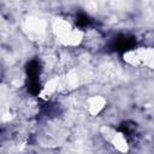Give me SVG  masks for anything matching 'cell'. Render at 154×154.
I'll return each instance as SVG.
<instances>
[{
	"instance_id": "cell-2",
	"label": "cell",
	"mask_w": 154,
	"mask_h": 154,
	"mask_svg": "<svg viewBox=\"0 0 154 154\" xmlns=\"http://www.w3.org/2000/svg\"><path fill=\"white\" fill-rule=\"evenodd\" d=\"M40 71H41V67H40L38 61L31 60L26 64V73L29 78H38Z\"/></svg>"
},
{
	"instance_id": "cell-1",
	"label": "cell",
	"mask_w": 154,
	"mask_h": 154,
	"mask_svg": "<svg viewBox=\"0 0 154 154\" xmlns=\"http://www.w3.org/2000/svg\"><path fill=\"white\" fill-rule=\"evenodd\" d=\"M136 43V40L134 36H128V35H120L118 37H116L112 43H111V48L113 51L117 52H125L131 49Z\"/></svg>"
},
{
	"instance_id": "cell-3",
	"label": "cell",
	"mask_w": 154,
	"mask_h": 154,
	"mask_svg": "<svg viewBox=\"0 0 154 154\" xmlns=\"http://www.w3.org/2000/svg\"><path fill=\"white\" fill-rule=\"evenodd\" d=\"M91 19L89 18V16H87L85 13H78L76 16V25L79 28H85L90 24Z\"/></svg>"
},
{
	"instance_id": "cell-4",
	"label": "cell",
	"mask_w": 154,
	"mask_h": 154,
	"mask_svg": "<svg viewBox=\"0 0 154 154\" xmlns=\"http://www.w3.org/2000/svg\"><path fill=\"white\" fill-rule=\"evenodd\" d=\"M40 89H41V87H40L38 78H29V81H28V90L32 95H36V94H38Z\"/></svg>"
}]
</instances>
